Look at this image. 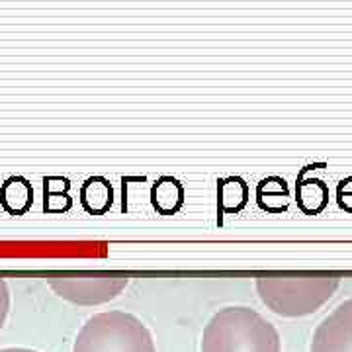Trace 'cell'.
I'll use <instances>...</instances> for the list:
<instances>
[{"label":"cell","instance_id":"1","mask_svg":"<svg viewBox=\"0 0 352 352\" xmlns=\"http://www.w3.org/2000/svg\"><path fill=\"white\" fill-rule=\"evenodd\" d=\"M342 274L333 270H266L254 274L261 302L282 317L315 314L339 289Z\"/></svg>","mask_w":352,"mask_h":352},{"label":"cell","instance_id":"2","mask_svg":"<svg viewBox=\"0 0 352 352\" xmlns=\"http://www.w3.org/2000/svg\"><path fill=\"white\" fill-rule=\"evenodd\" d=\"M201 352H282L278 329L251 307H223L201 335Z\"/></svg>","mask_w":352,"mask_h":352},{"label":"cell","instance_id":"3","mask_svg":"<svg viewBox=\"0 0 352 352\" xmlns=\"http://www.w3.org/2000/svg\"><path fill=\"white\" fill-rule=\"evenodd\" d=\"M73 352H157L149 329L135 315L102 311L78 331Z\"/></svg>","mask_w":352,"mask_h":352},{"label":"cell","instance_id":"4","mask_svg":"<svg viewBox=\"0 0 352 352\" xmlns=\"http://www.w3.org/2000/svg\"><path fill=\"white\" fill-rule=\"evenodd\" d=\"M129 276L118 270H55L47 274L50 288L75 305H102L126 289Z\"/></svg>","mask_w":352,"mask_h":352},{"label":"cell","instance_id":"5","mask_svg":"<svg viewBox=\"0 0 352 352\" xmlns=\"http://www.w3.org/2000/svg\"><path fill=\"white\" fill-rule=\"evenodd\" d=\"M311 352H352V298L340 303L315 329Z\"/></svg>","mask_w":352,"mask_h":352},{"label":"cell","instance_id":"6","mask_svg":"<svg viewBox=\"0 0 352 352\" xmlns=\"http://www.w3.org/2000/svg\"><path fill=\"white\" fill-rule=\"evenodd\" d=\"M249 204V184L241 176H226L217 180V223H223V215L243 212Z\"/></svg>","mask_w":352,"mask_h":352},{"label":"cell","instance_id":"7","mask_svg":"<svg viewBox=\"0 0 352 352\" xmlns=\"http://www.w3.org/2000/svg\"><path fill=\"white\" fill-rule=\"evenodd\" d=\"M149 196H151V206L157 210V214L176 215L186 201V190L176 176L163 175L155 180Z\"/></svg>","mask_w":352,"mask_h":352},{"label":"cell","instance_id":"8","mask_svg":"<svg viewBox=\"0 0 352 352\" xmlns=\"http://www.w3.org/2000/svg\"><path fill=\"white\" fill-rule=\"evenodd\" d=\"M307 166L296 180V201L305 215H319L329 206V186L321 178H305Z\"/></svg>","mask_w":352,"mask_h":352},{"label":"cell","instance_id":"9","mask_svg":"<svg viewBox=\"0 0 352 352\" xmlns=\"http://www.w3.org/2000/svg\"><path fill=\"white\" fill-rule=\"evenodd\" d=\"M80 206L90 215H104L113 204V188L106 176H88L80 186Z\"/></svg>","mask_w":352,"mask_h":352},{"label":"cell","instance_id":"10","mask_svg":"<svg viewBox=\"0 0 352 352\" xmlns=\"http://www.w3.org/2000/svg\"><path fill=\"white\" fill-rule=\"evenodd\" d=\"M0 204L12 215H24L34 204V188L24 176H10L0 188Z\"/></svg>","mask_w":352,"mask_h":352},{"label":"cell","instance_id":"11","mask_svg":"<svg viewBox=\"0 0 352 352\" xmlns=\"http://www.w3.org/2000/svg\"><path fill=\"white\" fill-rule=\"evenodd\" d=\"M289 188L282 176H266L256 186V204L268 214H282L288 210Z\"/></svg>","mask_w":352,"mask_h":352},{"label":"cell","instance_id":"12","mask_svg":"<svg viewBox=\"0 0 352 352\" xmlns=\"http://www.w3.org/2000/svg\"><path fill=\"white\" fill-rule=\"evenodd\" d=\"M71 180L65 176L43 178V210L50 214H63L73 208V198L69 194Z\"/></svg>","mask_w":352,"mask_h":352},{"label":"cell","instance_id":"13","mask_svg":"<svg viewBox=\"0 0 352 352\" xmlns=\"http://www.w3.org/2000/svg\"><path fill=\"white\" fill-rule=\"evenodd\" d=\"M10 311V289L4 278H0V329L4 327V321Z\"/></svg>","mask_w":352,"mask_h":352},{"label":"cell","instance_id":"14","mask_svg":"<svg viewBox=\"0 0 352 352\" xmlns=\"http://www.w3.org/2000/svg\"><path fill=\"white\" fill-rule=\"evenodd\" d=\"M0 352H38V351H32V349H20V346H18V349H2Z\"/></svg>","mask_w":352,"mask_h":352}]
</instances>
